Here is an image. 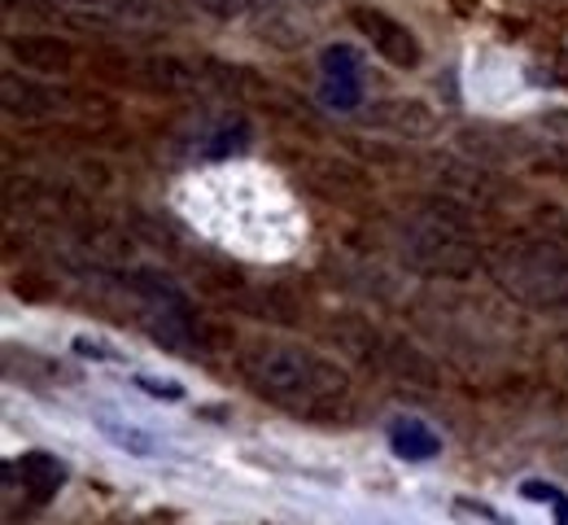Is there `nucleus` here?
<instances>
[{"instance_id": "f257e3e1", "label": "nucleus", "mask_w": 568, "mask_h": 525, "mask_svg": "<svg viewBox=\"0 0 568 525\" xmlns=\"http://www.w3.org/2000/svg\"><path fill=\"white\" fill-rule=\"evenodd\" d=\"M236 373L245 376V385L267 398L272 407H281L297 421L311 425H342L355 416V385L333 360L306 351V346H288V342H250L236 355Z\"/></svg>"}, {"instance_id": "f03ea898", "label": "nucleus", "mask_w": 568, "mask_h": 525, "mask_svg": "<svg viewBox=\"0 0 568 525\" xmlns=\"http://www.w3.org/2000/svg\"><path fill=\"white\" fill-rule=\"evenodd\" d=\"M503 285L516 290L525 302L534 306H560L568 302V254H560L547 241H529V245H511L503 254V267H498Z\"/></svg>"}, {"instance_id": "7ed1b4c3", "label": "nucleus", "mask_w": 568, "mask_h": 525, "mask_svg": "<svg viewBox=\"0 0 568 525\" xmlns=\"http://www.w3.org/2000/svg\"><path fill=\"white\" fill-rule=\"evenodd\" d=\"M407 250H412V263L416 267H425L433 276H446V281H464V276L477 272V250L468 245L459 220H446V224L433 220V224L416 228L412 241H407Z\"/></svg>"}, {"instance_id": "20e7f679", "label": "nucleus", "mask_w": 568, "mask_h": 525, "mask_svg": "<svg viewBox=\"0 0 568 525\" xmlns=\"http://www.w3.org/2000/svg\"><path fill=\"white\" fill-rule=\"evenodd\" d=\"M351 22L372 40V49H376L389 67H398V71L420 67V40L412 36V27H403V22L389 18L385 9H367V4H358V9H351Z\"/></svg>"}, {"instance_id": "39448f33", "label": "nucleus", "mask_w": 568, "mask_h": 525, "mask_svg": "<svg viewBox=\"0 0 568 525\" xmlns=\"http://www.w3.org/2000/svg\"><path fill=\"white\" fill-rule=\"evenodd\" d=\"M9 58H13L22 71L58 75V71H71L74 49H71V40H62V36H13V40H9Z\"/></svg>"}, {"instance_id": "423d86ee", "label": "nucleus", "mask_w": 568, "mask_h": 525, "mask_svg": "<svg viewBox=\"0 0 568 525\" xmlns=\"http://www.w3.org/2000/svg\"><path fill=\"white\" fill-rule=\"evenodd\" d=\"M18 477L36 499H53L62 491V482H67V464L58 455H49V451H22L18 455Z\"/></svg>"}, {"instance_id": "0eeeda50", "label": "nucleus", "mask_w": 568, "mask_h": 525, "mask_svg": "<svg viewBox=\"0 0 568 525\" xmlns=\"http://www.w3.org/2000/svg\"><path fill=\"white\" fill-rule=\"evenodd\" d=\"M328 342H333L337 351H346V355L363 360V364H372V360H376V346H381L376 329H372V324H363V320H355V315H346V320L328 324Z\"/></svg>"}, {"instance_id": "6e6552de", "label": "nucleus", "mask_w": 568, "mask_h": 525, "mask_svg": "<svg viewBox=\"0 0 568 525\" xmlns=\"http://www.w3.org/2000/svg\"><path fill=\"white\" fill-rule=\"evenodd\" d=\"M389 443H394V451L403 455V460H433L437 451H442V443H437V434L428 430L425 421H398L394 430H389Z\"/></svg>"}, {"instance_id": "1a4fd4ad", "label": "nucleus", "mask_w": 568, "mask_h": 525, "mask_svg": "<svg viewBox=\"0 0 568 525\" xmlns=\"http://www.w3.org/2000/svg\"><path fill=\"white\" fill-rule=\"evenodd\" d=\"M311 184L320 189V193H328V198H351V193H363L367 189V180L351 171V166H342V162H315L311 166Z\"/></svg>"}, {"instance_id": "9d476101", "label": "nucleus", "mask_w": 568, "mask_h": 525, "mask_svg": "<svg viewBox=\"0 0 568 525\" xmlns=\"http://www.w3.org/2000/svg\"><path fill=\"white\" fill-rule=\"evenodd\" d=\"M385 364H389V368H394L398 376L416 381V385H437V368H433V360H428L425 351L407 346V342H389V351H385Z\"/></svg>"}, {"instance_id": "9b49d317", "label": "nucleus", "mask_w": 568, "mask_h": 525, "mask_svg": "<svg viewBox=\"0 0 568 525\" xmlns=\"http://www.w3.org/2000/svg\"><path fill=\"white\" fill-rule=\"evenodd\" d=\"M320 67H324V83H358V53L351 49V44H333V49H324Z\"/></svg>"}, {"instance_id": "f8f14e48", "label": "nucleus", "mask_w": 568, "mask_h": 525, "mask_svg": "<svg viewBox=\"0 0 568 525\" xmlns=\"http://www.w3.org/2000/svg\"><path fill=\"white\" fill-rule=\"evenodd\" d=\"M385 123H394L398 132H428L433 128V119H428V110L420 101H389V114H385Z\"/></svg>"}, {"instance_id": "ddd939ff", "label": "nucleus", "mask_w": 568, "mask_h": 525, "mask_svg": "<svg viewBox=\"0 0 568 525\" xmlns=\"http://www.w3.org/2000/svg\"><path fill=\"white\" fill-rule=\"evenodd\" d=\"M520 495L534 499V504H547V508L556 513V525H568V495L560 486H551V482H525Z\"/></svg>"}, {"instance_id": "4468645a", "label": "nucleus", "mask_w": 568, "mask_h": 525, "mask_svg": "<svg viewBox=\"0 0 568 525\" xmlns=\"http://www.w3.org/2000/svg\"><path fill=\"white\" fill-rule=\"evenodd\" d=\"M101 434L114 443V447H123V451H132V455H153L158 451V443L149 438V434H141V430H123V425H114V421H101Z\"/></svg>"}, {"instance_id": "2eb2a0df", "label": "nucleus", "mask_w": 568, "mask_h": 525, "mask_svg": "<svg viewBox=\"0 0 568 525\" xmlns=\"http://www.w3.org/2000/svg\"><path fill=\"white\" fill-rule=\"evenodd\" d=\"M324 101H328L333 110H355L358 83H324Z\"/></svg>"}, {"instance_id": "dca6fc26", "label": "nucleus", "mask_w": 568, "mask_h": 525, "mask_svg": "<svg viewBox=\"0 0 568 525\" xmlns=\"http://www.w3.org/2000/svg\"><path fill=\"white\" fill-rule=\"evenodd\" d=\"M141 390L144 394H158V398H180L184 394L175 381H153V376H141Z\"/></svg>"}, {"instance_id": "f3484780", "label": "nucleus", "mask_w": 568, "mask_h": 525, "mask_svg": "<svg viewBox=\"0 0 568 525\" xmlns=\"http://www.w3.org/2000/svg\"><path fill=\"white\" fill-rule=\"evenodd\" d=\"M241 4H245V0H197V9H206V13H219V18H232V13H241Z\"/></svg>"}, {"instance_id": "a211bd4d", "label": "nucleus", "mask_w": 568, "mask_h": 525, "mask_svg": "<svg viewBox=\"0 0 568 525\" xmlns=\"http://www.w3.org/2000/svg\"><path fill=\"white\" fill-rule=\"evenodd\" d=\"M74 351H79V355H88V360H114L101 342H88V337H79V342H74Z\"/></svg>"}, {"instance_id": "6ab92c4d", "label": "nucleus", "mask_w": 568, "mask_h": 525, "mask_svg": "<svg viewBox=\"0 0 568 525\" xmlns=\"http://www.w3.org/2000/svg\"><path fill=\"white\" fill-rule=\"evenodd\" d=\"M542 128H547V132H556V141H568V114H547V119H542Z\"/></svg>"}, {"instance_id": "aec40b11", "label": "nucleus", "mask_w": 568, "mask_h": 525, "mask_svg": "<svg viewBox=\"0 0 568 525\" xmlns=\"http://www.w3.org/2000/svg\"><path fill=\"white\" fill-rule=\"evenodd\" d=\"M565 346H568V337H565Z\"/></svg>"}]
</instances>
